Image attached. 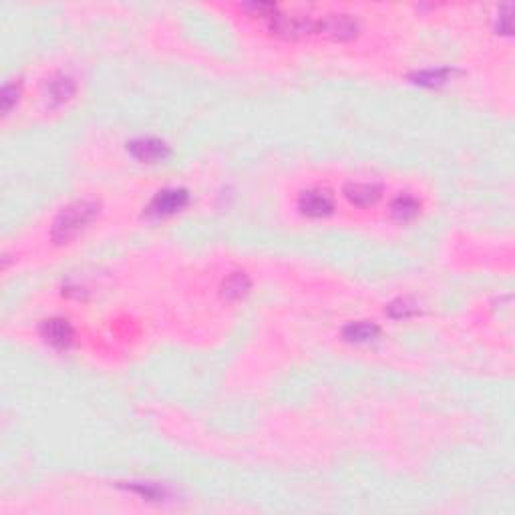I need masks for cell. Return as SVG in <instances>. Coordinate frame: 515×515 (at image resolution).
Listing matches in <instances>:
<instances>
[{"label":"cell","instance_id":"obj_4","mask_svg":"<svg viewBox=\"0 0 515 515\" xmlns=\"http://www.w3.org/2000/svg\"><path fill=\"white\" fill-rule=\"evenodd\" d=\"M43 336L53 344V346H59V349H67L73 340V328L69 326L67 320H59V318H53L47 320L43 324Z\"/></svg>","mask_w":515,"mask_h":515},{"label":"cell","instance_id":"obj_2","mask_svg":"<svg viewBox=\"0 0 515 515\" xmlns=\"http://www.w3.org/2000/svg\"><path fill=\"white\" fill-rule=\"evenodd\" d=\"M186 203H188V193L184 189H167L153 199L149 210L155 216H169V213H176L177 210H181Z\"/></svg>","mask_w":515,"mask_h":515},{"label":"cell","instance_id":"obj_11","mask_svg":"<svg viewBox=\"0 0 515 515\" xmlns=\"http://www.w3.org/2000/svg\"><path fill=\"white\" fill-rule=\"evenodd\" d=\"M246 290H248V280L246 276H242V274H235L232 278H228L225 284H223V292H225L228 298H240Z\"/></svg>","mask_w":515,"mask_h":515},{"label":"cell","instance_id":"obj_9","mask_svg":"<svg viewBox=\"0 0 515 515\" xmlns=\"http://www.w3.org/2000/svg\"><path fill=\"white\" fill-rule=\"evenodd\" d=\"M378 334V328L368 322H356L352 326L346 328V339L354 340V342H368Z\"/></svg>","mask_w":515,"mask_h":515},{"label":"cell","instance_id":"obj_10","mask_svg":"<svg viewBox=\"0 0 515 515\" xmlns=\"http://www.w3.org/2000/svg\"><path fill=\"white\" fill-rule=\"evenodd\" d=\"M419 210V206H417V201L409 196H405V198H398L395 203H393V213L397 216L398 220H409L413 218L415 213Z\"/></svg>","mask_w":515,"mask_h":515},{"label":"cell","instance_id":"obj_3","mask_svg":"<svg viewBox=\"0 0 515 515\" xmlns=\"http://www.w3.org/2000/svg\"><path fill=\"white\" fill-rule=\"evenodd\" d=\"M300 210L308 216H314V218L326 216L328 211L332 210V198H330V193L322 191V189L304 191L302 198H300Z\"/></svg>","mask_w":515,"mask_h":515},{"label":"cell","instance_id":"obj_7","mask_svg":"<svg viewBox=\"0 0 515 515\" xmlns=\"http://www.w3.org/2000/svg\"><path fill=\"white\" fill-rule=\"evenodd\" d=\"M346 198L356 206H373L381 198V189L371 184H351L346 188Z\"/></svg>","mask_w":515,"mask_h":515},{"label":"cell","instance_id":"obj_6","mask_svg":"<svg viewBox=\"0 0 515 515\" xmlns=\"http://www.w3.org/2000/svg\"><path fill=\"white\" fill-rule=\"evenodd\" d=\"M322 33L334 36V38H344L354 33V23L344 14H330L322 23H320Z\"/></svg>","mask_w":515,"mask_h":515},{"label":"cell","instance_id":"obj_5","mask_svg":"<svg viewBox=\"0 0 515 515\" xmlns=\"http://www.w3.org/2000/svg\"><path fill=\"white\" fill-rule=\"evenodd\" d=\"M131 155L139 161H159L167 155L165 143L157 139H137L131 143Z\"/></svg>","mask_w":515,"mask_h":515},{"label":"cell","instance_id":"obj_8","mask_svg":"<svg viewBox=\"0 0 515 515\" xmlns=\"http://www.w3.org/2000/svg\"><path fill=\"white\" fill-rule=\"evenodd\" d=\"M75 93V85L67 77H59V79H53L48 83L47 89V99L53 105H60L65 103L67 99H70Z\"/></svg>","mask_w":515,"mask_h":515},{"label":"cell","instance_id":"obj_1","mask_svg":"<svg viewBox=\"0 0 515 515\" xmlns=\"http://www.w3.org/2000/svg\"><path fill=\"white\" fill-rule=\"evenodd\" d=\"M95 216H97V203L91 199H81V201L70 203L69 208L55 220L53 240L57 244H67L93 220Z\"/></svg>","mask_w":515,"mask_h":515}]
</instances>
